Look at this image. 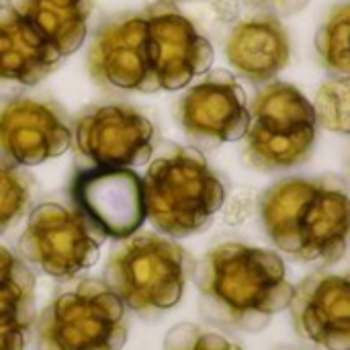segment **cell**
Returning a JSON list of instances; mask_svg holds the SVG:
<instances>
[{"mask_svg": "<svg viewBox=\"0 0 350 350\" xmlns=\"http://www.w3.org/2000/svg\"><path fill=\"white\" fill-rule=\"evenodd\" d=\"M199 308L217 326L262 332L289 308L293 285L283 258L267 248L224 242L193 267Z\"/></svg>", "mask_w": 350, "mask_h": 350, "instance_id": "cell-1", "label": "cell"}, {"mask_svg": "<svg viewBox=\"0 0 350 350\" xmlns=\"http://www.w3.org/2000/svg\"><path fill=\"white\" fill-rule=\"evenodd\" d=\"M260 219L271 242L293 260L334 265L349 244L347 183L338 174L283 178L262 193Z\"/></svg>", "mask_w": 350, "mask_h": 350, "instance_id": "cell-2", "label": "cell"}, {"mask_svg": "<svg viewBox=\"0 0 350 350\" xmlns=\"http://www.w3.org/2000/svg\"><path fill=\"white\" fill-rule=\"evenodd\" d=\"M142 178L146 219L168 238L203 232L226 201V185L201 150L162 144Z\"/></svg>", "mask_w": 350, "mask_h": 350, "instance_id": "cell-3", "label": "cell"}, {"mask_svg": "<svg viewBox=\"0 0 350 350\" xmlns=\"http://www.w3.org/2000/svg\"><path fill=\"white\" fill-rule=\"evenodd\" d=\"M193 267L191 254L172 238L135 232L113 244L103 281L125 310L152 320L178 306Z\"/></svg>", "mask_w": 350, "mask_h": 350, "instance_id": "cell-4", "label": "cell"}, {"mask_svg": "<svg viewBox=\"0 0 350 350\" xmlns=\"http://www.w3.org/2000/svg\"><path fill=\"white\" fill-rule=\"evenodd\" d=\"M33 328L37 350H121L129 336L125 306L98 279L62 289Z\"/></svg>", "mask_w": 350, "mask_h": 350, "instance_id": "cell-5", "label": "cell"}, {"mask_svg": "<svg viewBox=\"0 0 350 350\" xmlns=\"http://www.w3.org/2000/svg\"><path fill=\"white\" fill-rule=\"evenodd\" d=\"M248 107L250 123L244 139L250 166L277 172L299 166L312 156L318 139L316 113L297 86L271 80Z\"/></svg>", "mask_w": 350, "mask_h": 350, "instance_id": "cell-6", "label": "cell"}, {"mask_svg": "<svg viewBox=\"0 0 350 350\" xmlns=\"http://www.w3.org/2000/svg\"><path fill=\"white\" fill-rule=\"evenodd\" d=\"M103 240L105 236L76 207L47 201L29 213L16 250L27 267L70 281L98 262Z\"/></svg>", "mask_w": 350, "mask_h": 350, "instance_id": "cell-7", "label": "cell"}, {"mask_svg": "<svg viewBox=\"0 0 350 350\" xmlns=\"http://www.w3.org/2000/svg\"><path fill=\"white\" fill-rule=\"evenodd\" d=\"M72 144L78 170L135 168L150 162L156 150V129L129 105H94L76 117Z\"/></svg>", "mask_w": 350, "mask_h": 350, "instance_id": "cell-8", "label": "cell"}, {"mask_svg": "<svg viewBox=\"0 0 350 350\" xmlns=\"http://www.w3.org/2000/svg\"><path fill=\"white\" fill-rule=\"evenodd\" d=\"M176 121L191 146L201 152L244 139L250 123L246 90L228 70L207 72L180 96Z\"/></svg>", "mask_w": 350, "mask_h": 350, "instance_id": "cell-9", "label": "cell"}, {"mask_svg": "<svg viewBox=\"0 0 350 350\" xmlns=\"http://www.w3.org/2000/svg\"><path fill=\"white\" fill-rule=\"evenodd\" d=\"M144 16L158 90H180L211 70L213 45L174 2L158 0L144 8Z\"/></svg>", "mask_w": 350, "mask_h": 350, "instance_id": "cell-10", "label": "cell"}, {"mask_svg": "<svg viewBox=\"0 0 350 350\" xmlns=\"http://www.w3.org/2000/svg\"><path fill=\"white\" fill-rule=\"evenodd\" d=\"M72 125L51 100L16 96L0 111V166L27 168L66 154Z\"/></svg>", "mask_w": 350, "mask_h": 350, "instance_id": "cell-11", "label": "cell"}, {"mask_svg": "<svg viewBox=\"0 0 350 350\" xmlns=\"http://www.w3.org/2000/svg\"><path fill=\"white\" fill-rule=\"evenodd\" d=\"M88 70L100 86L111 90L158 92L144 10L117 14L96 29L88 49Z\"/></svg>", "mask_w": 350, "mask_h": 350, "instance_id": "cell-12", "label": "cell"}, {"mask_svg": "<svg viewBox=\"0 0 350 350\" xmlns=\"http://www.w3.org/2000/svg\"><path fill=\"white\" fill-rule=\"evenodd\" d=\"M76 209L103 234L127 238L146 221L142 178L131 168H84L72 180Z\"/></svg>", "mask_w": 350, "mask_h": 350, "instance_id": "cell-13", "label": "cell"}, {"mask_svg": "<svg viewBox=\"0 0 350 350\" xmlns=\"http://www.w3.org/2000/svg\"><path fill=\"white\" fill-rule=\"evenodd\" d=\"M295 332L326 350H350V285L347 275L314 273L289 301Z\"/></svg>", "mask_w": 350, "mask_h": 350, "instance_id": "cell-14", "label": "cell"}, {"mask_svg": "<svg viewBox=\"0 0 350 350\" xmlns=\"http://www.w3.org/2000/svg\"><path fill=\"white\" fill-rule=\"evenodd\" d=\"M226 57L232 70L248 82L267 84L287 68L291 39L281 18L256 10L234 25L226 39Z\"/></svg>", "mask_w": 350, "mask_h": 350, "instance_id": "cell-15", "label": "cell"}, {"mask_svg": "<svg viewBox=\"0 0 350 350\" xmlns=\"http://www.w3.org/2000/svg\"><path fill=\"white\" fill-rule=\"evenodd\" d=\"M62 59L12 4L0 6V94L37 86Z\"/></svg>", "mask_w": 350, "mask_h": 350, "instance_id": "cell-16", "label": "cell"}, {"mask_svg": "<svg viewBox=\"0 0 350 350\" xmlns=\"http://www.w3.org/2000/svg\"><path fill=\"white\" fill-rule=\"evenodd\" d=\"M35 318V275L0 246V350L27 349Z\"/></svg>", "mask_w": 350, "mask_h": 350, "instance_id": "cell-17", "label": "cell"}, {"mask_svg": "<svg viewBox=\"0 0 350 350\" xmlns=\"http://www.w3.org/2000/svg\"><path fill=\"white\" fill-rule=\"evenodd\" d=\"M10 4L62 57L82 47L92 0H12Z\"/></svg>", "mask_w": 350, "mask_h": 350, "instance_id": "cell-18", "label": "cell"}, {"mask_svg": "<svg viewBox=\"0 0 350 350\" xmlns=\"http://www.w3.org/2000/svg\"><path fill=\"white\" fill-rule=\"evenodd\" d=\"M350 6L336 4L316 33V51L332 78H349L350 72Z\"/></svg>", "mask_w": 350, "mask_h": 350, "instance_id": "cell-19", "label": "cell"}, {"mask_svg": "<svg viewBox=\"0 0 350 350\" xmlns=\"http://www.w3.org/2000/svg\"><path fill=\"white\" fill-rule=\"evenodd\" d=\"M33 176L23 168L0 166V236L12 230L31 209Z\"/></svg>", "mask_w": 350, "mask_h": 350, "instance_id": "cell-20", "label": "cell"}, {"mask_svg": "<svg viewBox=\"0 0 350 350\" xmlns=\"http://www.w3.org/2000/svg\"><path fill=\"white\" fill-rule=\"evenodd\" d=\"M318 127L347 135L350 127V82L349 78L326 80L312 103Z\"/></svg>", "mask_w": 350, "mask_h": 350, "instance_id": "cell-21", "label": "cell"}, {"mask_svg": "<svg viewBox=\"0 0 350 350\" xmlns=\"http://www.w3.org/2000/svg\"><path fill=\"white\" fill-rule=\"evenodd\" d=\"M164 350H242V347L215 330L185 322L166 334Z\"/></svg>", "mask_w": 350, "mask_h": 350, "instance_id": "cell-22", "label": "cell"}, {"mask_svg": "<svg viewBox=\"0 0 350 350\" xmlns=\"http://www.w3.org/2000/svg\"><path fill=\"white\" fill-rule=\"evenodd\" d=\"M246 2L256 10H265L275 16H289L306 8L310 0H246Z\"/></svg>", "mask_w": 350, "mask_h": 350, "instance_id": "cell-23", "label": "cell"}, {"mask_svg": "<svg viewBox=\"0 0 350 350\" xmlns=\"http://www.w3.org/2000/svg\"><path fill=\"white\" fill-rule=\"evenodd\" d=\"M168 2H178V0H168Z\"/></svg>", "mask_w": 350, "mask_h": 350, "instance_id": "cell-24", "label": "cell"}, {"mask_svg": "<svg viewBox=\"0 0 350 350\" xmlns=\"http://www.w3.org/2000/svg\"><path fill=\"white\" fill-rule=\"evenodd\" d=\"M0 2H2V0H0Z\"/></svg>", "mask_w": 350, "mask_h": 350, "instance_id": "cell-25", "label": "cell"}]
</instances>
